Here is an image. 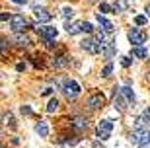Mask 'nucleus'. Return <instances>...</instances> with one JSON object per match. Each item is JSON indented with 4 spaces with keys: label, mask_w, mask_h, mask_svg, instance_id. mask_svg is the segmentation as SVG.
Here are the masks:
<instances>
[{
    "label": "nucleus",
    "mask_w": 150,
    "mask_h": 148,
    "mask_svg": "<svg viewBox=\"0 0 150 148\" xmlns=\"http://www.w3.org/2000/svg\"><path fill=\"white\" fill-rule=\"evenodd\" d=\"M113 132V121L111 119H103L98 123V129H96V135H98V138H101V140H107V138L111 137Z\"/></svg>",
    "instance_id": "obj_2"
},
{
    "label": "nucleus",
    "mask_w": 150,
    "mask_h": 148,
    "mask_svg": "<svg viewBox=\"0 0 150 148\" xmlns=\"http://www.w3.org/2000/svg\"><path fill=\"white\" fill-rule=\"evenodd\" d=\"M142 135H144L142 131H133V132H131V138H129V140H131V144L139 146V144H140V140H142Z\"/></svg>",
    "instance_id": "obj_16"
},
{
    "label": "nucleus",
    "mask_w": 150,
    "mask_h": 148,
    "mask_svg": "<svg viewBox=\"0 0 150 148\" xmlns=\"http://www.w3.org/2000/svg\"><path fill=\"white\" fill-rule=\"evenodd\" d=\"M133 131H142V132H146V119L142 115H140V117H134V119H133Z\"/></svg>",
    "instance_id": "obj_12"
},
{
    "label": "nucleus",
    "mask_w": 150,
    "mask_h": 148,
    "mask_svg": "<svg viewBox=\"0 0 150 148\" xmlns=\"http://www.w3.org/2000/svg\"><path fill=\"white\" fill-rule=\"evenodd\" d=\"M72 127L78 129V131H84V129L88 127V121L84 119V117H74V119H72Z\"/></svg>",
    "instance_id": "obj_15"
},
{
    "label": "nucleus",
    "mask_w": 150,
    "mask_h": 148,
    "mask_svg": "<svg viewBox=\"0 0 150 148\" xmlns=\"http://www.w3.org/2000/svg\"><path fill=\"white\" fill-rule=\"evenodd\" d=\"M61 16L64 18V20H70V18L74 16V8L72 6H62L61 8Z\"/></svg>",
    "instance_id": "obj_18"
},
{
    "label": "nucleus",
    "mask_w": 150,
    "mask_h": 148,
    "mask_svg": "<svg viewBox=\"0 0 150 148\" xmlns=\"http://www.w3.org/2000/svg\"><path fill=\"white\" fill-rule=\"evenodd\" d=\"M113 103H115V109H119V111L127 109V105H125V103H127V99H125V96H123L121 92H119V93L115 92V99H113Z\"/></svg>",
    "instance_id": "obj_11"
},
{
    "label": "nucleus",
    "mask_w": 150,
    "mask_h": 148,
    "mask_svg": "<svg viewBox=\"0 0 150 148\" xmlns=\"http://www.w3.org/2000/svg\"><path fill=\"white\" fill-rule=\"evenodd\" d=\"M96 20H98V22H100V25H101V29H103V31L105 33H111L113 29V23L109 22V20H107L105 18V14H101V12H98V14H96Z\"/></svg>",
    "instance_id": "obj_7"
},
{
    "label": "nucleus",
    "mask_w": 150,
    "mask_h": 148,
    "mask_svg": "<svg viewBox=\"0 0 150 148\" xmlns=\"http://www.w3.org/2000/svg\"><path fill=\"white\" fill-rule=\"evenodd\" d=\"M103 101H105V98H103V93H94V96H90L88 99H86V105H88V109H100L101 105H103Z\"/></svg>",
    "instance_id": "obj_6"
},
{
    "label": "nucleus",
    "mask_w": 150,
    "mask_h": 148,
    "mask_svg": "<svg viewBox=\"0 0 150 148\" xmlns=\"http://www.w3.org/2000/svg\"><path fill=\"white\" fill-rule=\"evenodd\" d=\"M127 37H129V41H131V45H133V47H142V43L146 41V35L140 31V29H137V28L131 29Z\"/></svg>",
    "instance_id": "obj_5"
},
{
    "label": "nucleus",
    "mask_w": 150,
    "mask_h": 148,
    "mask_svg": "<svg viewBox=\"0 0 150 148\" xmlns=\"http://www.w3.org/2000/svg\"><path fill=\"white\" fill-rule=\"evenodd\" d=\"M119 92L123 93V96H125V99H127L129 103H134V92H133V88H131V86H121V88H119Z\"/></svg>",
    "instance_id": "obj_13"
},
{
    "label": "nucleus",
    "mask_w": 150,
    "mask_h": 148,
    "mask_svg": "<svg viewBox=\"0 0 150 148\" xmlns=\"http://www.w3.org/2000/svg\"><path fill=\"white\" fill-rule=\"evenodd\" d=\"M37 31L39 35L49 43V41H53V39H57V35H59V29L53 28V25H37Z\"/></svg>",
    "instance_id": "obj_4"
},
{
    "label": "nucleus",
    "mask_w": 150,
    "mask_h": 148,
    "mask_svg": "<svg viewBox=\"0 0 150 148\" xmlns=\"http://www.w3.org/2000/svg\"><path fill=\"white\" fill-rule=\"evenodd\" d=\"M14 41H16L18 45H22V47H28L29 45V39L25 37V35H22V33H18L16 37H14Z\"/></svg>",
    "instance_id": "obj_20"
},
{
    "label": "nucleus",
    "mask_w": 150,
    "mask_h": 148,
    "mask_svg": "<svg viewBox=\"0 0 150 148\" xmlns=\"http://www.w3.org/2000/svg\"><path fill=\"white\" fill-rule=\"evenodd\" d=\"M16 68H18V70H20V72H22V70H25V64H23V62H20V64H18Z\"/></svg>",
    "instance_id": "obj_33"
},
{
    "label": "nucleus",
    "mask_w": 150,
    "mask_h": 148,
    "mask_svg": "<svg viewBox=\"0 0 150 148\" xmlns=\"http://www.w3.org/2000/svg\"><path fill=\"white\" fill-rule=\"evenodd\" d=\"M142 117H144L146 121H150V105H148V107H144V111H142Z\"/></svg>",
    "instance_id": "obj_29"
},
{
    "label": "nucleus",
    "mask_w": 150,
    "mask_h": 148,
    "mask_svg": "<svg viewBox=\"0 0 150 148\" xmlns=\"http://www.w3.org/2000/svg\"><path fill=\"white\" fill-rule=\"evenodd\" d=\"M111 72H113V64H111V62H107V64L103 66V68H101V76L107 78L109 74H111Z\"/></svg>",
    "instance_id": "obj_24"
},
{
    "label": "nucleus",
    "mask_w": 150,
    "mask_h": 148,
    "mask_svg": "<svg viewBox=\"0 0 150 148\" xmlns=\"http://www.w3.org/2000/svg\"><path fill=\"white\" fill-rule=\"evenodd\" d=\"M57 107H59V99H57V98L49 99V103H47V113H55Z\"/></svg>",
    "instance_id": "obj_21"
},
{
    "label": "nucleus",
    "mask_w": 150,
    "mask_h": 148,
    "mask_svg": "<svg viewBox=\"0 0 150 148\" xmlns=\"http://www.w3.org/2000/svg\"><path fill=\"white\" fill-rule=\"evenodd\" d=\"M134 23H137V25H144L146 23V16H137L134 18Z\"/></svg>",
    "instance_id": "obj_27"
},
{
    "label": "nucleus",
    "mask_w": 150,
    "mask_h": 148,
    "mask_svg": "<svg viewBox=\"0 0 150 148\" xmlns=\"http://www.w3.org/2000/svg\"><path fill=\"white\" fill-rule=\"evenodd\" d=\"M53 93V88H45L43 92H41V96H51Z\"/></svg>",
    "instance_id": "obj_32"
},
{
    "label": "nucleus",
    "mask_w": 150,
    "mask_h": 148,
    "mask_svg": "<svg viewBox=\"0 0 150 148\" xmlns=\"http://www.w3.org/2000/svg\"><path fill=\"white\" fill-rule=\"evenodd\" d=\"M140 148H146V146H150V131H146L144 135H142V140H140V144H139Z\"/></svg>",
    "instance_id": "obj_23"
},
{
    "label": "nucleus",
    "mask_w": 150,
    "mask_h": 148,
    "mask_svg": "<svg viewBox=\"0 0 150 148\" xmlns=\"http://www.w3.org/2000/svg\"><path fill=\"white\" fill-rule=\"evenodd\" d=\"M127 6H129L127 0H115V4H113V10H115V12H123V10H127Z\"/></svg>",
    "instance_id": "obj_19"
},
{
    "label": "nucleus",
    "mask_w": 150,
    "mask_h": 148,
    "mask_svg": "<svg viewBox=\"0 0 150 148\" xmlns=\"http://www.w3.org/2000/svg\"><path fill=\"white\" fill-rule=\"evenodd\" d=\"M92 29H94V28H92V23H90V22H84V31H92Z\"/></svg>",
    "instance_id": "obj_31"
},
{
    "label": "nucleus",
    "mask_w": 150,
    "mask_h": 148,
    "mask_svg": "<svg viewBox=\"0 0 150 148\" xmlns=\"http://www.w3.org/2000/svg\"><path fill=\"white\" fill-rule=\"evenodd\" d=\"M148 80H150V74H148Z\"/></svg>",
    "instance_id": "obj_36"
},
{
    "label": "nucleus",
    "mask_w": 150,
    "mask_h": 148,
    "mask_svg": "<svg viewBox=\"0 0 150 148\" xmlns=\"http://www.w3.org/2000/svg\"><path fill=\"white\" fill-rule=\"evenodd\" d=\"M144 12H146V16L150 18V4H146V8H144Z\"/></svg>",
    "instance_id": "obj_35"
},
{
    "label": "nucleus",
    "mask_w": 150,
    "mask_h": 148,
    "mask_svg": "<svg viewBox=\"0 0 150 148\" xmlns=\"http://www.w3.org/2000/svg\"><path fill=\"white\" fill-rule=\"evenodd\" d=\"M12 2H16V4H20V6L25 4V0H12Z\"/></svg>",
    "instance_id": "obj_34"
},
{
    "label": "nucleus",
    "mask_w": 150,
    "mask_h": 148,
    "mask_svg": "<svg viewBox=\"0 0 150 148\" xmlns=\"http://www.w3.org/2000/svg\"><path fill=\"white\" fill-rule=\"evenodd\" d=\"M2 119H4V123H6V125H10L12 129H16V123H14V117H12V113H10V111H8V113H4V115H2Z\"/></svg>",
    "instance_id": "obj_22"
},
{
    "label": "nucleus",
    "mask_w": 150,
    "mask_h": 148,
    "mask_svg": "<svg viewBox=\"0 0 150 148\" xmlns=\"http://www.w3.org/2000/svg\"><path fill=\"white\" fill-rule=\"evenodd\" d=\"M131 62H133V60H131V57H121V64L125 66V68H127V66H131Z\"/></svg>",
    "instance_id": "obj_28"
},
{
    "label": "nucleus",
    "mask_w": 150,
    "mask_h": 148,
    "mask_svg": "<svg viewBox=\"0 0 150 148\" xmlns=\"http://www.w3.org/2000/svg\"><path fill=\"white\" fill-rule=\"evenodd\" d=\"M133 57H137V59H146V57H148V51H146L144 47H133Z\"/></svg>",
    "instance_id": "obj_17"
},
{
    "label": "nucleus",
    "mask_w": 150,
    "mask_h": 148,
    "mask_svg": "<svg viewBox=\"0 0 150 148\" xmlns=\"http://www.w3.org/2000/svg\"><path fill=\"white\" fill-rule=\"evenodd\" d=\"M20 113L22 115H31V107L29 105H20Z\"/></svg>",
    "instance_id": "obj_26"
},
{
    "label": "nucleus",
    "mask_w": 150,
    "mask_h": 148,
    "mask_svg": "<svg viewBox=\"0 0 150 148\" xmlns=\"http://www.w3.org/2000/svg\"><path fill=\"white\" fill-rule=\"evenodd\" d=\"M62 92H64V96H67L68 99H74V98L80 96L82 88H80V84H78L74 78H67V80L62 82Z\"/></svg>",
    "instance_id": "obj_1"
},
{
    "label": "nucleus",
    "mask_w": 150,
    "mask_h": 148,
    "mask_svg": "<svg viewBox=\"0 0 150 148\" xmlns=\"http://www.w3.org/2000/svg\"><path fill=\"white\" fill-rule=\"evenodd\" d=\"M80 47H82L84 51L92 53V55H98V53H101V45L98 43V39H94V37L82 39V41H80Z\"/></svg>",
    "instance_id": "obj_3"
},
{
    "label": "nucleus",
    "mask_w": 150,
    "mask_h": 148,
    "mask_svg": "<svg viewBox=\"0 0 150 148\" xmlns=\"http://www.w3.org/2000/svg\"><path fill=\"white\" fill-rule=\"evenodd\" d=\"M10 28L14 29V31H22V29L25 28V18L20 16V14L12 16V20H10Z\"/></svg>",
    "instance_id": "obj_8"
},
{
    "label": "nucleus",
    "mask_w": 150,
    "mask_h": 148,
    "mask_svg": "<svg viewBox=\"0 0 150 148\" xmlns=\"http://www.w3.org/2000/svg\"><path fill=\"white\" fill-rule=\"evenodd\" d=\"M67 31L70 33V35H76V33L84 31V22H72V23L67 28Z\"/></svg>",
    "instance_id": "obj_14"
},
{
    "label": "nucleus",
    "mask_w": 150,
    "mask_h": 148,
    "mask_svg": "<svg viewBox=\"0 0 150 148\" xmlns=\"http://www.w3.org/2000/svg\"><path fill=\"white\" fill-rule=\"evenodd\" d=\"M113 10V6H109V4H105V2H103V4L100 6V12L101 14H109V12Z\"/></svg>",
    "instance_id": "obj_25"
},
{
    "label": "nucleus",
    "mask_w": 150,
    "mask_h": 148,
    "mask_svg": "<svg viewBox=\"0 0 150 148\" xmlns=\"http://www.w3.org/2000/svg\"><path fill=\"white\" fill-rule=\"evenodd\" d=\"M35 135H39L41 138H47L49 137V125L45 121H37L35 123Z\"/></svg>",
    "instance_id": "obj_10"
},
{
    "label": "nucleus",
    "mask_w": 150,
    "mask_h": 148,
    "mask_svg": "<svg viewBox=\"0 0 150 148\" xmlns=\"http://www.w3.org/2000/svg\"><path fill=\"white\" fill-rule=\"evenodd\" d=\"M0 20H2V22H8V20H12V16H10V14H6V12H2Z\"/></svg>",
    "instance_id": "obj_30"
},
{
    "label": "nucleus",
    "mask_w": 150,
    "mask_h": 148,
    "mask_svg": "<svg viewBox=\"0 0 150 148\" xmlns=\"http://www.w3.org/2000/svg\"><path fill=\"white\" fill-rule=\"evenodd\" d=\"M33 16H35V20H37L39 23H47V22H51V14L45 8H35L33 10Z\"/></svg>",
    "instance_id": "obj_9"
},
{
    "label": "nucleus",
    "mask_w": 150,
    "mask_h": 148,
    "mask_svg": "<svg viewBox=\"0 0 150 148\" xmlns=\"http://www.w3.org/2000/svg\"><path fill=\"white\" fill-rule=\"evenodd\" d=\"M146 148H150V146H146Z\"/></svg>",
    "instance_id": "obj_37"
}]
</instances>
